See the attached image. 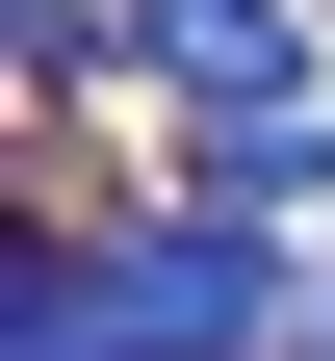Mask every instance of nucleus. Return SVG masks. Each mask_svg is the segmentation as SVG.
Wrapping results in <instances>:
<instances>
[{
	"label": "nucleus",
	"mask_w": 335,
	"mask_h": 361,
	"mask_svg": "<svg viewBox=\"0 0 335 361\" xmlns=\"http://www.w3.org/2000/svg\"><path fill=\"white\" fill-rule=\"evenodd\" d=\"M104 310H129V361H310V258L232 233V207H129Z\"/></svg>",
	"instance_id": "f257e3e1"
},
{
	"label": "nucleus",
	"mask_w": 335,
	"mask_h": 361,
	"mask_svg": "<svg viewBox=\"0 0 335 361\" xmlns=\"http://www.w3.org/2000/svg\"><path fill=\"white\" fill-rule=\"evenodd\" d=\"M310 26H335V0H129V78H181L207 129H284V104H335Z\"/></svg>",
	"instance_id": "f03ea898"
},
{
	"label": "nucleus",
	"mask_w": 335,
	"mask_h": 361,
	"mask_svg": "<svg viewBox=\"0 0 335 361\" xmlns=\"http://www.w3.org/2000/svg\"><path fill=\"white\" fill-rule=\"evenodd\" d=\"M26 361H129V310H104V258H78V233H26Z\"/></svg>",
	"instance_id": "7ed1b4c3"
},
{
	"label": "nucleus",
	"mask_w": 335,
	"mask_h": 361,
	"mask_svg": "<svg viewBox=\"0 0 335 361\" xmlns=\"http://www.w3.org/2000/svg\"><path fill=\"white\" fill-rule=\"evenodd\" d=\"M310 361H335V258H310Z\"/></svg>",
	"instance_id": "20e7f679"
}]
</instances>
